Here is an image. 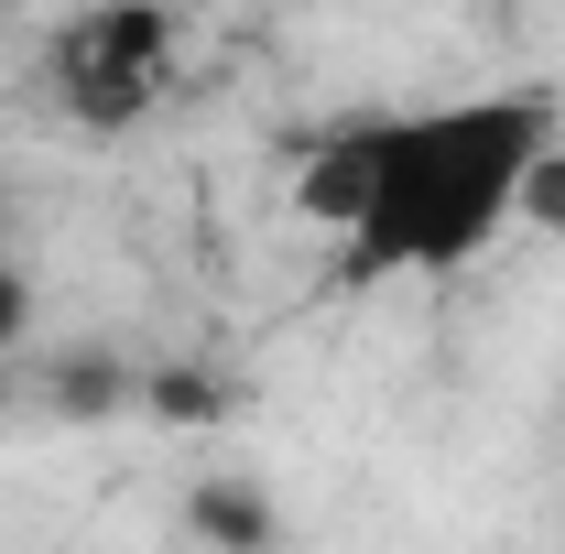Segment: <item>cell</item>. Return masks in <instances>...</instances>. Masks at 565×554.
I'll use <instances>...</instances> for the list:
<instances>
[{"label": "cell", "instance_id": "3", "mask_svg": "<svg viewBox=\"0 0 565 554\" xmlns=\"http://www.w3.org/2000/svg\"><path fill=\"white\" fill-rule=\"evenodd\" d=\"M185 544L196 554H282V500L262 479H196L185 489Z\"/></svg>", "mask_w": 565, "mask_h": 554}, {"label": "cell", "instance_id": "2", "mask_svg": "<svg viewBox=\"0 0 565 554\" xmlns=\"http://www.w3.org/2000/svg\"><path fill=\"white\" fill-rule=\"evenodd\" d=\"M174 0H87L44 33V98L76 131H141L174 87Z\"/></svg>", "mask_w": 565, "mask_h": 554}, {"label": "cell", "instance_id": "4", "mask_svg": "<svg viewBox=\"0 0 565 554\" xmlns=\"http://www.w3.org/2000/svg\"><path fill=\"white\" fill-rule=\"evenodd\" d=\"M33 392L55 403V424H98V414H131L141 403V370H120L109 348H66V359L33 370Z\"/></svg>", "mask_w": 565, "mask_h": 554}, {"label": "cell", "instance_id": "5", "mask_svg": "<svg viewBox=\"0 0 565 554\" xmlns=\"http://www.w3.org/2000/svg\"><path fill=\"white\" fill-rule=\"evenodd\" d=\"M522 217H533L544 239H565V141L544 152V163H533V185H522Z\"/></svg>", "mask_w": 565, "mask_h": 554}, {"label": "cell", "instance_id": "6", "mask_svg": "<svg viewBox=\"0 0 565 554\" xmlns=\"http://www.w3.org/2000/svg\"><path fill=\"white\" fill-rule=\"evenodd\" d=\"M22 338H33V273H22V262H0V359H11Z\"/></svg>", "mask_w": 565, "mask_h": 554}, {"label": "cell", "instance_id": "1", "mask_svg": "<svg viewBox=\"0 0 565 554\" xmlns=\"http://www.w3.org/2000/svg\"><path fill=\"white\" fill-rule=\"evenodd\" d=\"M555 141H565L555 87H479V98H435V109H381V120H349L305 163V207L338 228L349 283H435L468 273L522 217V185Z\"/></svg>", "mask_w": 565, "mask_h": 554}]
</instances>
